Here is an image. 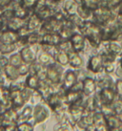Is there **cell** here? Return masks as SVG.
<instances>
[{
    "label": "cell",
    "instance_id": "obj_55",
    "mask_svg": "<svg viewBox=\"0 0 122 131\" xmlns=\"http://www.w3.org/2000/svg\"><path fill=\"white\" fill-rule=\"evenodd\" d=\"M110 131H118V130H110Z\"/></svg>",
    "mask_w": 122,
    "mask_h": 131
},
{
    "label": "cell",
    "instance_id": "obj_48",
    "mask_svg": "<svg viewBox=\"0 0 122 131\" xmlns=\"http://www.w3.org/2000/svg\"><path fill=\"white\" fill-rule=\"evenodd\" d=\"M115 75H116V77H117L118 79H122V69L119 67L118 65L116 66V69H115Z\"/></svg>",
    "mask_w": 122,
    "mask_h": 131
},
{
    "label": "cell",
    "instance_id": "obj_6",
    "mask_svg": "<svg viewBox=\"0 0 122 131\" xmlns=\"http://www.w3.org/2000/svg\"><path fill=\"white\" fill-rule=\"evenodd\" d=\"M63 28V22L59 21L55 17H51V18L47 19L46 21L42 22V25L40 28V33L46 34V33H57L61 31Z\"/></svg>",
    "mask_w": 122,
    "mask_h": 131
},
{
    "label": "cell",
    "instance_id": "obj_18",
    "mask_svg": "<svg viewBox=\"0 0 122 131\" xmlns=\"http://www.w3.org/2000/svg\"><path fill=\"white\" fill-rule=\"evenodd\" d=\"M69 65L72 69H82L84 66V60L80 54L71 51L69 53Z\"/></svg>",
    "mask_w": 122,
    "mask_h": 131
},
{
    "label": "cell",
    "instance_id": "obj_35",
    "mask_svg": "<svg viewBox=\"0 0 122 131\" xmlns=\"http://www.w3.org/2000/svg\"><path fill=\"white\" fill-rule=\"evenodd\" d=\"M34 124L31 122H22L16 124V131H33Z\"/></svg>",
    "mask_w": 122,
    "mask_h": 131
},
{
    "label": "cell",
    "instance_id": "obj_11",
    "mask_svg": "<svg viewBox=\"0 0 122 131\" xmlns=\"http://www.w3.org/2000/svg\"><path fill=\"white\" fill-rule=\"evenodd\" d=\"M94 79L96 81L97 90L103 89V88L115 87V80L112 78L111 75H108V74H105L104 72H101L99 74H96Z\"/></svg>",
    "mask_w": 122,
    "mask_h": 131
},
{
    "label": "cell",
    "instance_id": "obj_5",
    "mask_svg": "<svg viewBox=\"0 0 122 131\" xmlns=\"http://www.w3.org/2000/svg\"><path fill=\"white\" fill-rule=\"evenodd\" d=\"M39 51V45H28L20 48L18 52L20 53L23 62L32 64L34 61H36L37 58V53Z\"/></svg>",
    "mask_w": 122,
    "mask_h": 131
},
{
    "label": "cell",
    "instance_id": "obj_29",
    "mask_svg": "<svg viewBox=\"0 0 122 131\" xmlns=\"http://www.w3.org/2000/svg\"><path fill=\"white\" fill-rule=\"evenodd\" d=\"M54 61L63 67L69 65V53L62 50H58L54 56Z\"/></svg>",
    "mask_w": 122,
    "mask_h": 131
},
{
    "label": "cell",
    "instance_id": "obj_19",
    "mask_svg": "<svg viewBox=\"0 0 122 131\" xmlns=\"http://www.w3.org/2000/svg\"><path fill=\"white\" fill-rule=\"evenodd\" d=\"M26 21L27 20L13 16L8 21H6V29H9L14 32H18L21 28L26 26Z\"/></svg>",
    "mask_w": 122,
    "mask_h": 131
},
{
    "label": "cell",
    "instance_id": "obj_42",
    "mask_svg": "<svg viewBox=\"0 0 122 131\" xmlns=\"http://www.w3.org/2000/svg\"><path fill=\"white\" fill-rule=\"evenodd\" d=\"M57 49L58 50H62V51H65V52H68L70 53L72 50V45H71V42H70V40H62L60 42V44L57 46Z\"/></svg>",
    "mask_w": 122,
    "mask_h": 131
},
{
    "label": "cell",
    "instance_id": "obj_32",
    "mask_svg": "<svg viewBox=\"0 0 122 131\" xmlns=\"http://www.w3.org/2000/svg\"><path fill=\"white\" fill-rule=\"evenodd\" d=\"M77 15L82 20H92L93 18V12L88 10L82 5H78L77 8Z\"/></svg>",
    "mask_w": 122,
    "mask_h": 131
},
{
    "label": "cell",
    "instance_id": "obj_21",
    "mask_svg": "<svg viewBox=\"0 0 122 131\" xmlns=\"http://www.w3.org/2000/svg\"><path fill=\"white\" fill-rule=\"evenodd\" d=\"M36 61L39 62L41 65L46 66V67L55 62L54 61V56H52L50 53H48V52H45V51H43V50H41L40 47H39V51L37 53Z\"/></svg>",
    "mask_w": 122,
    "mask_h": 131
},
{
    "label": "cell",
    "instance_id": "obj_16",
    "mask_svg": "<svg viewBox=\"0 0 122 131\" xmlns=\"http://www.w3.org/2000/svg\"><path fill=\"white\" fill-rule=\"evenodd\" d=\"M62 41L59 34L57 33H46L42 34L41 42L39 45H50V46H56L60 44Z\"/></svg>",
    "mask_w": 122,
    "mask_h": 131
},
{
    "label": "cell",
    "instance_id": "obj_4",
    "mask_svg": "<svg viewBox=\"0 0 122 131\" xmlns=\"http://www.w3.org/2000/svg\"><path fill=\"white\" fill-rule=\"evenodd\" d=\"M50 108L47 104H44L43 102H41L33 105L32 119L33 124H40L45 123L50 118Z\"/></svg>",
    "mask_w": 122,
    "mask_h": 131
},
{
    "label": "cell",
    "instance_id": "obj_17",
    "mask_svg": "<svg viewBox=\"0 0 122 131\" xmlns=\"http://www.w3.org/2000/svg\"><path fill=\"white\" fill-rule=\"evenodd\" d=\"M101 47L104 48L106 51L110 52L111 54L120 58L122 56V47L121 43L118 41H106L101 44Z\"/></svg>",
    "mask_w": 122,
    "mask_h": 131
},
{
    "label": "cell",
    "instance_id": "obj_27",
    "mask_svg": "<svg viewBox=\"0 0 122 131\" xmlns=\"http://www.w3.org/2000/svg\"><path fill=\"white\" fill-rule=\"evenodd\" d=\"M4 75L6 76L8 80L10 81H15V80H19L21 77H20V74L18 72L17 67L15 66H13L11 64H8L3 70Z\"/></svg>",
    "mask_w": 122,
    "mask_h": 131
},
{
    "label": "cell",
    "instance_id": "obj_54",
    "mask_svg": "<svg viewBox=\"0 0 122 131\" xmlns=\"http://www.w3.org/2000/svg\"><path fill=\"white\" fill-rule=\"evenodd\" d=\"M51 1H55V2H60V3H62L64 0H51Z\"/></svg>",
    "mask_w": 122,
    "mask_h": 131
},
{
    "label": "cell",
    "instance_id": "obj_47",
    "mask_svg": "<svg viewBox=\"0 0 122 131\" xmlns=\"http://www.w3.org/2000/svg\"><path fill=\"white\" fill-rule=\"evenodd\" d=\"M13 0H0V8H7L11 6Z\"/></svg>",
    "mask_w": 122,
    "mask_h": 131
},
{
    "label": "cell",
    "instance_id": "obj_37",
    "mask_svg": "<svg viewBox=\"0 0 122 131\" xmlns=\"http://www.w3.org/2000/svg\"><path fill=\"white\" fill-rule=\"evenodd\" d=\"M116 69V61H109L103 63V72L108 75H112Z\"/></svg>",
    "mask_w": 122,
    "mask_h": 131
},
{
    "label": "cell",
    "instance_id": "obj_38",
    "mask_svg": "<svg viewBox=\"0 0 122 131\" xmlns=\"http://www.w3.org/2000/svg\"><path fill=\"white\" fill-rule=\"evenodd\" d=\"M75 32H76V31H74V30L70 29V28H67V27L63 26V28H62L61 31L59 32V36H60L62 40H69Z\"/></svg>",
    "mask_w": 122,
    "mask_h": 131
},
{
    "label": "cell",
    "instance_id": "obj_43",
    "mask_svg": "<svg viewBox=\"0 0 122 131\" xmlns=\"http://www.w3.org/2000/svg\"><path fill=\"white\" fill-rule=\"evenodd\" d=\"M48 5L47 4V0H37L35 3V6L32 10V13L33 14H36L37 12H39L40 10H42L43 8H45Z\"/></svg>",
    "mask_w": 122,
    "mask_h": 131
},
{
    "label": "cell",
    "instance_id": "obj_33",
    "mask_svg": "<svg viewBox=\"0 0 122 131\" xmlns=\"http://www.w3.org/2000/svg\"><path fill=\"white\" fill-rule=\"evenodd\" d=\"M93 127L102 125L106 124V119L103 113L101 111H94L93 113Z\"/></svg>",
    "mask_w": 122,
    "mask_h": 131
},
{
    "label": "cell",
    "instance_id": "obj_53",
    "mask_svg": "<svg viewBox=\"0 0 122 131\" xmlns=\"http://www.w3.org/2000/svg\"><path fill=\"white\" fill-rule=\"evenodd\" d=\"M117 116H118L119 120H120V122H121V124H122V113L121 114H119V115H117Z\"/></svg>",
    "mask_w": 122,
    "mask_h": 131
},
{
    "label": "cell",
    "instance_id": "obj_14",
    "mask_svg": "<svg viewBox=\"0 0 122 131\" xmlns=\"http://www.w3.org/2000/svg\"><path fill=\"white\" fill-rule=\"evenodd\" d=\"M11 7L13 9V12H14V16L18 17V18L24 19V20H27L31 16V15L33 14L32 12L22 7L21 5L19 4V1L13 0V2L11 4Z\"/></svg>",
    "mask_w": 122,
    "mask_h": 131
},
{
    "label": "cell",
    "instance_id": "obj_24",
    "mask_svg": "<svg viewBox=\"0 0 122 131\" xmlns=\"http://www.w3.org/2000/svg\"><path fill=\"white\" fill-rule=\"evenodd\" d=\"M78 4L75 0H64L62 2V9L68 16L77 15Z\"/></svg>",
    "mask_w": 122,
    "mask_h": 131
},
{
    "label": "cell",
    "instance_id": "obj_44",
    "mask_svg": "<svg viewBox=\"0 0 122 131\" xmlns=\"http://www.w3.org/2000/svg\"><path fill=\"white\" fill-rule=\"evenodd\" d=\"M100 111L103 113V115H104L105 117L110 116V115L115 114V112H114V109H113V106H112V105H104V104H102Z\"/></svg>",
    "mask_w": 122,
    "mask_h": 131
},
{
    "label": "cell",
    "instance_id": "obj_46",
    "mask_svg": "<svg viewBox=\"0 0 122 131\" xmlns=\"http://www.w3.org/2000/svg\"><path fill=\"white\" fill-rule=\"evenodd\" d=\"M8 64H9V58H8L7 56L1 55V54H0V68L4 70V68H5Z\"/></svg>",
    "mask_w": 122,
    "mask_h": 131
},
{
    "label": "cell",
    "instance_id": "obj_56",
    "mask_svg": "<svg viewBox=\"0 0 122 131\" xmlns=\"http://www.w3.org/2000/svg\"><path fill=\"white\" fill-rule=\"evenodd\" d=\"M120 43H121V47H122V41H121V42H120Z\"/></svg>",
    "mask_w": 122,
    "mask_h": 131
},
{
    "label": "cell",
    "instance_id": "obj_1",
    "mask_svg": "<svg viewBox=\"0 0 122 131\" xmlns=\"http://www.w3.org/2000/svg\"><path fill=\"white\" fill-rule=\"evenodd\" d=\"M77 31L84 36L91 47L93 49H99L102 44L101 26L95 24L93 20H82L77 26Z\"/></svg>",
    "mask_w": 122,
    "mask_h": 131
},
{
    "label": "cell",
    "instance_id": "obj_9",
    "mask_svg": "<svg viewBox=\"0 0 122 131\" xmlns=\"http://www.w3.org/2000/svg\"><path fill=\"white\" fill-rule=\"evenodd\" d=\"M70 42L72 45V50L76 53L81 54L85 51L86 48V38L84 37L83 35L79 33L78 31H76L75 33L72 35V37L70 38Z\"/></svg>",
    "mask_w": 122,
    "mask_h": 131
},
{
    "label": "cell",
    "instance_id": "obj_7",
    "mask_svg": "<svg viewBox=\"0 0 122 131\" xmlns=\"http://www.w3.org/2000/svg\"><path fill=\"white\" fill-rule=\"evenodd\" d=\"M87 70L93 75L103 72V59L99 53L93 54L90 57L87 63Z\"/></svg>",
    "mask_w": 122,
    "mask_h": 131
},
{
    "label": "cell",
    "instance_id": "obj_41",
    "mask_svg": "<svg viewBox=\"0 0 122 131\" xmlns=\"http://www.w3.org/2000/svg\"><path fill=\"white\" fill-rule=\"evenodd\" d=\"M18 72L20 74V77H26L30 74V64L23 62L21 65L17 67Z\"/></svg>",
    "mask_w": 122,
    "mask_h": 131
},
{
    "label": "cell",
    "instance_id": "obj_2",
    "mask_svg": "<svg viewBox=\"0 0 122 131\" xmlns=\"http://www.w3.org/2000/svg\"><path fill=\"white\" fill-rule=\"evenodd\" d=\"M117 12L112 11L107 7H99L93 12V20L95 24L104 27L116 21Z\"/></svg>",
    "mask_w": 122,
    "mask_h": 131
},
{
    "label": "cell",
    "instance_id": "obj_52",
    "mask_svg": "<svg viewBox=\"0 0 122 131\" xmlns=\"http://www.w3.org/2000/svg\"><path fill=\"white\" fill-rule=\"evenodd\" d=\"M81 131H94V127H91L89 129H85V130H81Z\"/></svg>",
    "mask_w": 122,
    "mask_h": 131
},
{
    "label": "cell",
    "instance_id": "obj_49",
    "mask_svg": "<svg viewBox=\"0 0 122 131\" xmlns=\"http://www.w3.org/2000/svg\"><path fill=\"white\" fill-rule=\"evenodd\" d=\"M5 28H6V22L3 20H0V32L3 31Z\"/></svg>",
    "mask_w": 122,
    "mask_h": 131
},
{
    "label": "cell",
    "instance_id": "obj_45",
    "mask_svg": "<svg viewBox=\"0 0 122 131\" xmlns=\"http://www.w3.org/2000/svg\"><path fill=\"white\" fill-rule=\"evenodd\" d=\"M115 90L117 96H122V79H117L115 81Z\"/></svg>",
    "mask_w": 122,
    "mask_h": 131
},
{
    "label": "cell",
    "instance_id": "obj_10",
    "mask_svg": "<svg viewBox=\"0 0 122 131\" xmlns=\"http://www.w3.org/2000/svg\"><path fill=\"white\" fill-rule=\"evenodd\" d=\"M78 78H77V74L75 69H68L64 72L63 75V80H62V83H61V88L64 90L65 92L70 90L71 88L77 82Z\"/></svg>",
    "mask_w": 122,
    "mask_h": 131
},
{
    "label": "cell",
    "instance_id": "obj_50",
    "mask_svg": "<svg viewBox=\"0 0 122 131\" xmlns=\"http://www.w3.org/2000/svg\"><path fill=\"white\" fill-rule=\"evenodd\" d=\"M117 16H118L119 18L122 19V4L120 5V7L118 8V10H117Z\"/></svg>",
    "mask_w": 122,
    "mask_h": 131
},
{
    "label": "cell",
    "instance_id": "obj_30",
    "mask_svg": "<svg viewBox=\"0 0 122 131\" xmlns=\"http://www.w3.org/2000/svg\"><path fill=\"white\" fill-rule=\"evenodd\" d=\"M34 15H36V16H37L41 21L44 22V21H46L47 19H49L54 16V11L49 6V5H47L46 7L43 8L42 10H40L39 12H37Z\"/></svg>",
    "mask_w": 122,
    "mask_h": 131
},
{
    "label": "cell",
    "instance_id": "obj_34",
    "mask_svg": "<svg viewBox=\"0 0 122 131\" xmlns=\"http://www.w3.org/2000/svg\"><path fill=\"white\" fill-rule=\"evenodd\" d=\"M8 58H9V64H11V65H13V66L18 67V66H20L22 63H23V59H22L19 52L13 53V54L9 56Z\"/></svg>",
    "mask_w": 122,
    "mask_h": 131
},
{
    "label": "cell",
    "instance_id": "obj_40",
    "mask_svg": "<svg viewBox=\"0 0 122 131\" xmlns=\"http://www.w3.org/2000/svg\"><path fill=\"white\" fill-rule=\"evenodd\" d=\"M37 0H19V4L23 8H25L27 10L32 12L33 8L35 6V3Z\"/></svg>",
    "mask_w": 122,
    "mask_h": 131
},
{
    "label": "cell",
    "instance_id": "obj_12",
    "mask_svg": "<svg viewBox=\"0 0 122 131\" xmlns=\"http://www.w3.org/2000/svg\"><path fill=\"white\" fill-rule=\"evenodd\" d=\"M83 83V95L86 97H91L96 93L97 85L95 79L92 76H87L85 79L82 80Z\"/></svg>",
    "mask_w": 122,
    "mask_h": 131
},
{
    "label": "cell",
    "instance_id": "obj_26",
    "mask_svg": "<svg viewBox=\"0 0 122 131\" xmlns=\"http://www.w3.org/2000/svg\"><path fill=\"white\" fill-rule=\"evenodd\" d=\"M76 127L79 128L80 130H85V129H89L91 127H93V114L83 115L81 117V119L76 124Z\"/></svg>",
    "mask_w": 122,
    "mask_h": 131
},
{
    "label": "cell",
    "instance_id": "obj_22",
    "mask_svg": "<svg viewBox=\"0 0 122 131\" xmlns=\"http://www.w3.org/2000/svg\"><path fill=\"white\" fill-rule=\"evenodd\" d=\"M32 111H33V105L31 104L24 105V107L19 111L17 124L22 122H31L32 119Z\"/></svg>",
    "mask_w": 122,
    "mask_h": 131
},
{
    "label": "cell",
    "instance_id": "obj_57",
    "mask_svg": "<svg viewBox=\"0 0 122 131\" xmlns=\"http://www.w3.org/2000/svg\"><path fill=\"white\" fill-rule=\"evenodd\" d=\"M74 131H76V130H74Z\"/></svg>",
    "mask_w": 122,
    "mask_h": 131
},
{
    "label": "cell",
    "instance_id": "obj_25",
    "mask_svg": "<svg viewBox=\"0 0 122 131\" xmlns=\"http://www.w3.org/2000/svg\"><path fill=\"white\" fill-rule=\"evenodd\" d=\"M68 113L72 122L76 124L83 116V107L76 104H71L68 106Z\"/></svg>",
    "mask_w": 122,
    "mask_h": 131
},
{
    "label": "cell",
    "instance_id": "obj_8",
    "mask_svg": "<svg viewBox=\"0 0 122 131\" xmlns=\"http://www.w3.org/2000/svg\"><path fill=\"white\" fill-rule=\"evenodd\" d=\"M98 98L102 104L104 105H113L117 98L115 88H103L96 91Z\"/></svg>",
    "mask_w": 122,
    "mask_h": 131
},
{
    "label": "cell",
    "instance_id": "obj_31",
    "mask_svg": "<svg viewBox=\"0 0 122 131\" xmlns=\"http://www.w3.org/2000/svg\"><path fill=\"white\" fill-rule=\"evenodd\" d=\"M19 50L17 44H1L0 43V54L5 56H10L13 53Z\"/></svg>",
    "mask_w": 122,
    "mask_h": 131
},
{
    "label": "cell",
    "instance_id": "obj_3",
    "mask_svg": "<svg viewBox=\"0 0 122 131\" xmlns=\"http://www.w3.org/2000/svg\"><path fill=\"white\" fill-rule=\"evenodd\" d=\"M46 80L49 83L54 85V86H61L62 80H63V75H64L63 66L59 65L58 63L54 62V63L46 67Z\"/></svg>",
    "mask_w": 122,
    "mask_h": 131
},
{
    "label": "cell",
    "instance_id": "obj_23",
    "mask_svg": "<svg viewBox=\"0 0 122 131\" xmlns=\"http://www.w3.org/2000/svg\"><path fill=\"white\" fill-rule=\"evenodd\" d=\"M105 119H106V124L109 130H122V124L117 115L113 114V115L105 117Z\"/></svg>",
    "mask_w": 122,
    "mask_h": 131
},
{
    "label": "cell",
    "instance_id": "obj_13",
    "mask_svg": "<svg viewBox=\"0 0 122 131\" xmlns=\"http://www.w3.org/2000/svg\"><path fill=\"white\" fill-rule=\"evenodd\" d=\"M19 40L17 32L5 29L0 32V43L1 44H16Z\"/></svg>",
    "mask_w": 122,
    "mask_h": 131
},
{
    "label": "cell",
    "instance_id": "obj_51",
    "mask_svg": "<svg viewBox=\"0 0 122 131\" xmlns=\"http://www.w3.org/2000/svg\"><path fill=\"white\" fill-rule=\"evenodd\" d=\"M118 66H119V67H120V68H121V69H122V56H121V57H120V58H119V60H118Z\"/></svg>",
    "mask_w": 122,
    "mask_h": 131
},
{
    "label": "cell",
    "instance_id": "obj_15",
    "mask_svg": "<svg viewBox=\"0 0 122 131\" xmlns=\"http://www.w3.org/2000/svg\"><path fill=\"white\" fill-rule=\"evenodd\" d=\"M10 99H11V107H14L17 111L20 110L26 105L21 94V90H10Z\"/></svg>",
    "mask_w": 122,
    "mask_h": 131
},
{
    "label": "cell",
    "instance_id": "obj_20",
    "mask_svg": "<svg viewBox=\"0 0 122 131\" xmlns=\"http://www.w3.org/2000/svg\"><path fill=\"white\" fill-rule=\"evenodd\" d=\"M41 25H42V21L34 14L31 15V16L26 21V28L29 32H39Z\"/></svg>",
    "mask_w": 122,
    "mask_h": 131
},
{
    "label": "cell",
    "instance_id": "obj_28",
    "mask_svg": "<svg viewBox=\"0 0 122 131\" xmlns=\"http://www.w3.org/2000/svg\"><path fill=\"white\" fill-rule=\"evenodd\" d=\"M25 85L26 87L30 88L32 90H37L39 87V84L41 80H39V78L34 75V74H29L28 76L25 77Z\"/></svg>",
    "mask_w": 122,
    "mask_h": 131
},
{
    "label": "cell",
    "instance_id": "obj_39",
    "mask_svg": "<svg viewBox=\"0 0 122 131\" xmlns=\"http://www.w3.org/2000/svg\"><path fill=\"white\" fill-rule=\"evenodd\" d=\"M122 4V0H106V7L112 11L117 12L118 8Z\"/></svg>",
    "mask_w": 122,
    "mask_h": 131
},
{
    "label": "cell",
    "instance_id": "obj_36",
    "mask_svg": "<svg viewBox=\"0 0 122 131\" xmlns=\"http://www.w3.org/2000/svg\"><path fill=\"white\" fill-rule=\"evenodd\" d=\"M33 91H34V90H32V89L26 87V86L21 90L22 97H23V100H24V102H25L26 104H29V103H31V101H32Z\"/></svg>",
    "mask_w": 122,
    "mask_h": 131
}]
</instances>
